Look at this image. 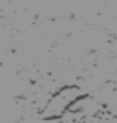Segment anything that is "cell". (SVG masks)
<instances>
[{"instance_id": "cell-1", "label": "cell", "mask_w": 117, "mask_h": 123, "mask_svg": "<svg viewBox=\"0 0 117 123\" xmlns=\"http://www.w3.org/2000/svg\"><path fill=\"white\" fill-rule=\"evenodd\" d=\"M86 92L77 85H62L59 89L52 93L50 99L48 101L46 107L40 113L42 117L48 122H59L61 117L70 110L80 96H83Z\"/></svg>"}]
</instances>
